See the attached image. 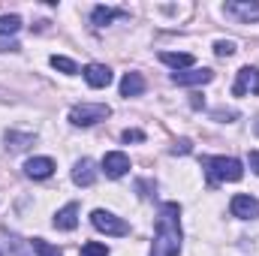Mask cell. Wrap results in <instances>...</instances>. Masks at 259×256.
<instances>
[{"mask_svg":"<svg viewBox=\"0 0 259 256\" xmlns=\"http://www.w3.org/2000/svg\"><path fill=\"white\" fill-rule=\"evenodd\" d=\"M30 247L36 250V256H64L55 244H49L46 238H33V241H30Z\"/></svg>","mask_w":259,"mask_h":256,"instance_id":"obj_20","label":"cell"},{"mask_svg":"<svg viewBox=\"0 0 259 256\" xmlns=\"http://www.w3.org/2000/svg\"><path fill=\"white\" fill-rule=\"evenodd\" d=\"M232 94H235V97L259 94V66H241V69H238V78H235V84H232Z\"/></svg>","mask_w":259,"mask_h":256,"instance_id":"obj_5","label":"cell"},{"mask_svg":"<svg viewBox=\"0 0 259 256\" xmlns=\"http://www.w3.org/2000/svg\"><path fill=\"white\" fill-rule=\"evenodd\" d=\"M226 12L241 21H259V0H232L226 3Z\"/></svg>","mask_w":259,"mask_h":256,"instance_id":"obj_9","label":"cell"},{"mask_svg":"<svg viewBox=\"0 0 259 256\" xmlns=\"http://www.w3.org/2000/svg\"><path fill=\"white\" fill-rule=\"evenodd\" d=\"M202 169L208 175L211 184H223V181H241L244 166L235 157H202Z\"/></svg>","mask_w":259,"mask_h":256,"instance_id":"obj_2","label":"cell"},{"mask_svg":"<svg viewBox=\"0 0 259 256\" xmlns=\"http://www.w3.org/2000/svg\"><path fill=\"white\" fill-rule=\"evenodd\" d=\"M145 91V78L139 75V72H127L124 78H121V97H139Z\"/></svg>","mask_w":259,"mask_h":256,"instance_id":"obj_17","label":"cell"},{"mask_svg":"<svg viewBox=\"0 0 259 256\" xmlns=\"http://www.w3.org/2000/svg\"><path fill=\"white\" fill-rule=\"evenodd\" d=\"M72 181H75L78 187H91V184L97 181V166H94V160L81 157V160L72 166Z\"/></svg>","mask_w":259,"mask_h":256,"instance_id":"obj_12","label":"cell"},{"mask_svg":"<svg viewBox=\"0 0 259 256\" xmlns=\"http://www.w3.org/2000/svg\"><path fill=\"white\" fill-rule=\"evenodd\" d=\"M75 226H78V205H75V202H66L64 208L55 214V229L72 232Z\"/></svg>","mask_w":259,"mask_h":256,"instance_id":"obj_13","label":"cell"},{"mask_svg":"<svg viewBox=\"0 0 259 256\" xmlns=\"http://www.w3.org/2000/svg\"><path fill=\"white\" fill-rule=\"evenodd\" d=\"M193 151V142L190 139H178L175 145H172V154H190Z\"/></svg>","mask_w":259,"mask_h":256,"instance_id":"obj_23","label":"cell"},{"mask_svg":"<svg viewBox=\"0 0 259 256\" xmlns=\"http://www.w3.org/2000/svg\"><path fill=\"white\" fill-rule=\"evenodd\" d=\"M55 160L52 157H30L27 163H24V175L27 178H33V181H42V178H52L55 175Z\"/></svg>","mask_w":259,"mask_h":256,"instance_id":"obj_8","label":"cell"},{"mask_svg":"<svg viewBox=\"0 0 259 256\" xmlns=\"http://www.w3.org/2000/svg\"><path fill=\"white\" fill-rule=\"evenodd\" d=\"M112 115V109L106 103H81V106H72L69 109V124L75 127H91L97 121H106Z\"/></svg>","mask_w":259,"mask_h":256,"instance_id":"obj_3","label":"cell"},{"mask_svg":"<svg viewBox=\"0 0 259 256\" xmlns=\"http://www.w3.org/2000/svg\"><path fill=\"white\" fill-rule=\"evenodd\" d=\"M214 78V69H190V72H172V84H181V88H187V84H208Z\"/></svg>","mask_w":259,"mask_h":256,"instance_id":"obj_11","label":"cell"},{"mask_svg":"<svg viewBox=\"0 0 259 256\" xmlns=\"http://www.w3.org/2000/svg\"><path fill=\"white\" fill-rule=\"evenodd\" d=\"M247 163H250V169L259 175V151H250V154H247Z\"/></svg>","mask_w":259,"mask_h":256,"instance_id":"obj_25","label":"cell"},{"mask_svg":"<svg viewBox=\"0 0 259 256\" xmlns=\"http://www.w3.org/2000/svg\"><path fill=\"white\" fill-rule=\"evenodd\" d=\"M115 18H127V9H115V6H97V9L91 12V21H94V27H106V24H112Z\"/></svg>","mask_w":259,"mask_h":256,"instance_id":"obj_14","label":"cell"},{"mask_svg":"<svg viewBox=\"0 0 259 256\" xmlns=\"http://www.w3.org/2000/svg\"><path fill=\"white\" fill-rule=\"evenodd\" d=\"M52 66H55V69H61L64 75H75V72H81L78 64H75V61H69V58H64V55H52Z\"/></svg>","mask_w":259,"mask_h":256,"instance_id":"obj_19","label":"cell"},{"mask_svg":"<svg viewBox=\"0 0 259 256\" xmlns=\"http://www.w3.org/2000/svg\"><path fill=\"white\" fill-rule=\"evenodd\" d=\"M21 46L15 42V39H6V42H0V52H18Z\"/></svg>","mask_w":259,"mask_h":256,"instance_id":"obj_26","label":"cell"},{"mask_svg":"<svg viewBox=\"0 0 259 256\" xmlns=\"http://www.w3.org/2000/svg\"><path fill=\"white\" fill-rule=\"evenodd\" d=\"M81 256H109V247L100 244V241H88V244L81 247Z\"/></svg>","mask_w":259,"mask_h":256,"instance_id":"obj_22","label":"cell"},{"mask_svg":"<svg viewBox=\"0 0 259 256\" xmlns=\"http://www.w3.org/2000/svg\"><path fill=\"white\" fill-rule=\"evenodd\" d=\"M121 139H124V142H145V133H142V130H124Z\"/></svg>","mask_w":259,"mask_h":256,"instance_id":"obj_24","label":"cell"},{"mask_svg":"<svg viewBox=\"0 0 259 256\" xmlns=\"http://www.w3.org/2000/svg\"><path fill=\"white\" fill-rule=\"evenodd\" d=\"M160 61L166 66H172L175 72H181L184 66H193V55H187V52H160Z\"/></svg>","mask_w":259,"mask_h":256,"instance_id":"obj_16","label":"cell"},{"mask_svg":"<svg viewBox=\"0 0 259 256\" xmlns=\"http://www.w3.org/2000/svg\"><path fill=\"white\" fill-rule=\"evenodd\" d=\"M91 223H94V229H100V232H106V235H130L127 220H121V217H115L112 211H103V208H97V211L91 214Z\"/></svg>","mask_w":259,"mask_h":256,"instance_id":"obj_4","label":"cell"},{"mask_svg":"<svg viewBox=\"0 0 259 256\" xmlns=\"http://www.w3.org/2000/svg\"><path fill=\"white\" fill-rule=\"evenodd\" d=\"M214 55H217V58L235 55V42H232V39H217V42H214Z\"/></svg>","mask_w":259,"mask_h":256,"instance_id":"obj_21","label":"cell"},{"mask_svg":"<svg viewBox=\"0 0 259 256\" xmlns=\"http://www.w3.org/2000/svg\"><path fill=\"white\" fill-rule=\"evenodd\" d=\"M181 205L178 202H163L160 214H157V226H154V244L151 256H178L181 253Z\"/></svg>","mask_w":259,"mask_h":256,"instance_id":"obj_1","label":"cell"},{"mask_svg":"<svg viewBox=\"0 0 259 256\" xmlns=\"http://www.w3.org/2000/svg\"><path fill=\"white\" fill-rule=\"evenodd\" d=\"M229 211H232L238 220H253V217H259V199L247 196V193H238V196H232Z\"/></svg>","mask_w":259,"mask_h":256,"instance_id":"obj_6","label":"cell"},{"mask_svg":"<svg viewBox=\"0 0 259 256\" xmlns=\"http://www.w3.org/2000/svg\"><path fill=\"white\" fill-rule=\"evenodd\" d=\"M103 172H106V178H124L130 172V157L121 151H109L103 157Z\"/></svg>","mask_w":259,"mask_h":256,"instance_id":"obj_7","label":"cell"},{"mask_svg":"<svg viewBox=\"0 0 259 256\" xmlns=\"http://www.w3.org/2000/svg\"><path fill=\"white\" fill-rule=\"evenodd\" d=\"M21 30V18L18 15H0V36H12Z\"/></svg>","mask_w":259,"mask_h":256,"instance_id":"obj_18","label":"cell"},{"mask_svg":"<svg viewBox=\"0 0 259 256\" xmlns=\"http://www.w3.org/2000/svg\"><path fill=\"white\" fill-rule=\"evenodd\" d=\"M6 148L9 151H24V148H30L33 142H36V136L33 133H15V130H6Z\"/></svg>","mask_w":259,"mask_h":256,"instance_id":"obj_15","label":"cell"},{"mask_svg":"<svg viewBox=\"0 0 259 256\" xmlns=\"http://www.w3.org/2000/svg\"><path fill=\"white\" fill-rule=\"evenodd\" d=\"M81 75H84V81L91 88H109L112 84V69L103 66V64H88L81 69Z\"/></svg>","mask_w":259,"mask_h":256,"instance_id":"obj_10","label":"cell"}]
</instances>
